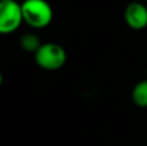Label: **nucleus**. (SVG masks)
<instances>
[{
	"instance_id": "obj_9",
	"label": "nucleus",
	"mask_w": 147,
	"mask_h": 146,
	"mask_svg": "<svg viewBox=\"0 0 147 146\" xmlns=\"http://www.w3.org/2000/svg\"><path fill=\"white\" fill-rule=\"evenodd\" d=\"M146 5H147V0H146Z\"/></svg>"
},
{
	"instance_id": "obj_6",
	"label": "nucleus",
	"mask_w": 147,
	"mask_h": 146,
	"mask_svg": "<svg viewBox=\"0 0 147 146\" xmlns=\"http://www.w3.org/2000/svg\"><path fill=\"white\" fill-rule=\"evenodd\" d=\"M20 45L25 52H31V53L35 54L36 52H38V49L41 47L40 38L32 32L23 34V35L21 36Z\"/></svg>"
},
{
	"instance_id": "obj_8",
	"label": "nucleus",
	"mask_w": 147,
	"mask_h": 146,
	"mask_svg": "<svg viewBox=\"0 0 147 146\" xmlns=\"http://www.w3.org/2000/svg\"><path fill=\"white\" fill-rule=\"evenodd\" d=\"M0 1H7L8 3V1H17V0H0Z\"/></svg>"
},
{
	"instance_id": "obj_7",
	"label": "nucleus",
	"mask_w": 147,
	"mask_h": 146,
	"mask_svg": "<svg viewBox=\"0 0 147 146\" xmlns=\"http://www.w3.org/2000/svg\"><path fill=\"white\" fill-rule=\"evenodd\" d=\"M3 84V75H1V72H0V85Z\"/></svg>"
},
{
	"instance_id": "obj_2",
	"label": "nucleus",
	"mask_w": 147,
	"mask_h": 146,
	"mask_svg": "<svg viewBox=\"0 0 147 146\" xmlns=\"http://www.w3.org/2000/svg\"><path fill=\"white\" fill-rule=\"evenodd\" d=\"M35 62L39 67L48 71H54L66 64L67 54L62 45L57 43H45L41 44L35 54Z\"/></svg>"
},
{
	"instance_id": "obj_1",
	"label": "nucleus",
	"mask_w": 147,
	"mask_h": 146,
	"mask_svg": "<svg viewBox=\"0 0 147 146\" xmlns=\"http://www.w3.org/2000/svg\"><path fill=\"white\" fill-rule=\"evenodd\" d=\"M21 9L23 22L32 28H44L53 20V9L47 0H25Z\"/></svg>"
},
{
	"instance_id": "obj_3",
	"label": "nucleus",
	"mask_w": 147,
	"mask_h": 146,
	"mask_svg": "<svg viewBox=\"0 0 147 146\" xmlns=\"http://www.w3.org/2000/svg\"><path fill=\"white\" fill-rule=\"evenodd\" d=\"M23 22L21 4L17 1H0V35L18 30Z\"/></svg>"
},
{
	"instance_id": "obj_5",
	"label": "nucleus",
	"mask_w": 147,
	"mask_h": 146,
	"mask_svg": "<svg viewBox=\"0 0 147 146\" xmlns=\"http://www.w3.org/2000/svg\"><path fill=\"white\" fill-rule=\"evenodd\" d=\"M132 100L138 107H147V79L141 80L132 91Z\"/></svg>"
},
{
	"instance_id": "obj_4",
	"label": "nucleus",
	"mask_w": 147,
	"mask_h": 146,
	"mask_svg": "<svg viewBox=\"0 0 147 146\" xmlns=\"http://www.w3.org/2000/svg\"><path fill=\"white\" fill-rule=\"evenodd\" d=\"M125 23L133 30L147 27V5L141 1H132L124 10Z\"/></svg>"
}]
</instances>
